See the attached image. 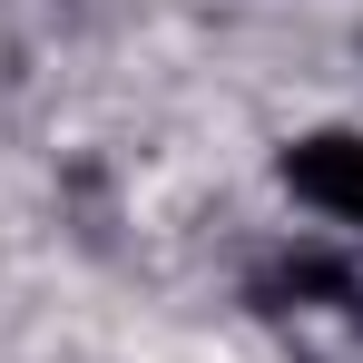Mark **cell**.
I'll use <instances>...</instances> for the list:
<instances>
[{
  "mask_svg": "<svg viewBox=\"0 0 363 363\" xmlns=\"http://www.w3.org/2000/svg\"><path fill=\"white\" fill-rule=\"evenodd\" d=\"M275 177H285V196L304 216L363 236V128H304V138H285Z\"/></svg>",
  "mask_w": 363,
  "mask_h": 363,
  "instance_id": "obj_1",
  "label": "cell"
}]
</instances>
